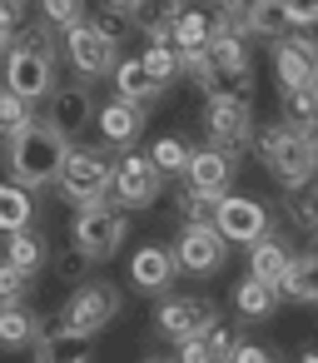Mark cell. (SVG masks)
<instances>
[{"label":"cell","instance_id":"36","mask_svg":"<svg viewBox=\"0 0 318 363\" xmlns=\"http://www.w3.org/2000/svg\"><path fill=\"white\" fill-rule=\"evenodd\" d=\"M174 209H179V219L184 224H214V199L209 194H199V189H179V199H174Z\"/></svg>","mask_w":318,"mask_h":363},{"label":"cell","instance_id":"44","mask_svg":"<svg viewBox=\"0 0 318 363\" xmlns=\"http://www.w3.org/2000/svg\"><path fill=\"white\" fill-rule=\"evenodd\" d=\"M229 363H278V353H273V348H263V343H239Z\"/></svg>","mask_w":318,"mask_h":363},{"label":"cell","instance_id":"33","mask_svg":"<svg viewBox=\"0 0 318 363\" xmlns=\"http://www.w3.org/2000/svg\"><path fill=\"white\" fill-rule=\"evenodd\" d=\"M278 120H288L293 130L313 125V120H318V90H313V85H303V90H283V115H278Z\"/></svg>","mask_w":318,"mask_h":363},{"label":"cell","instance_id":"50","mask_svg":"<svg viewBox=\"0 0 318 363\" xmlns=\"http://www.w3.org/2000/svg\"><path fill=\"white\" fill-rule=\"evenodd\" d=\"M6 55H11V50H6ZM6 55H0V80H6Z\"/></svg>","mask_w":318,"mask_h":363},{"label":"cell","instance_id":"1","mask_svg":"<svg viewBox=\"0 0 318 363\" xmlns=\"http://www.w3.org/2000/svg\"><path fill=\"white\" fill-rule=\"evenodd\" d=\"M65 155H70V140H65L55 125L35 120L30 130H21V135L11 140V179L25 184V189H45V184L60 179Z\"/></svg>","mask_w":318,"mask_h":363},{"label":"cell","instance_id":"42","mask_svg":"<svg viewBox=\"0 0 318 363\" xmlns=\"http://www.w3.org/2000/svg\"><path fill=\"white\" fill-rule=\"evenodd\" d=\"M288 26H318V0H283Z\"/></svg>","mask_w":318,"mask_h":363},{"label":"cell","instance_id":"5","mask_svg":"<svg viewBox=\"0 0 318 363\" xmlns=\"http://www.w3.org/2000/svg\"><path fill=\"white\" fill-rule=\"evenodd\" d=\"M120 313V289L110 284V279H85V284H75V294H70V303H65V328H75V333H100L110 318Z\"/></svg>","mask_w":318,"mask_h":363},{"label":"cell","instance_id":"2","mask_svg":"<svg viewBox=\"0 0 318 363\" xmlns=\"http://www.w3.org/2000/svg\"><path fill=\"white\" fill-rule=\"evenodd\" d=\"M254 150H259V160L268 164V174H273L283 189H298V184H308V179L318 174V155H313V145H308L303 130H293L288 120L263 125V135L254 140Z\"/></svg>","mask_w":318,"mask_h":363},{"label":"cell","instance_id":"14","mask_svg":"<svg viewBox=\"0 0 318 363\" xmlns=\"http://www.w3.org/2000/svg\"><path fill=\"white\" fill-rule=\"evenodd\" d=\"M209 60H214L219 80H229L224 90H234V95H249V90H254L249 45H244V35H239V30H214V35H209Z\"/></svg>","mask_w":318,"mask_h":363},{"label":"cell","instance_id":"8","mask_svg":"<svg viewBox=\"0 0 318 363\" xmlns=\"http://www.w3.org/2000/svg\"><path fill=\"white\" fill-rule=\"evenodd\" d=\"M6 90H16L21 100H50L55 90H60V80H55V60H45V55H35V50H25V45H11V55H6Z\"/></svg>","mask_w":318,"mask_h":363},{"label":"cell","instance_id":"31","mask_svg":"<svg viewBox=\"0 0 318 363\" xmlns=\"http://www.w3.org/2000/svg\"><path fill=\"white\" fill-rule=\"evenodd\" d=\"M288 219H293V229L318 234V179H308V184H298V189H288Z\"/></svg>","mask_w":318,"mask_h":363},{"label":"cell","instance_id":"10","mask_svg":"<svg viewBox=\"0 0 318 363\" xmlns=\"http://www.w3.org/2000/svg\"><path fill=\"white\" fill-rule=\"evenodd\" d=\"M214 224H219V234L229 244H254V239H263L273 229L268 209L259 199H249V194H219L214 199Z\"/></svg>","mask_w":318,"mask_h":363},{"label":"cell","instance_id":"16","mask_svg":"<svg viewBox=\"0 0 318 363\" xmlns=\"http://www.w3.org/2000/svg\"><path fill=\"white\" fill-rule=\"evenodd\" d=\"M229 179H234V155H224V150H214V145L189 155V169H184V184H189V189L219 199V194H229Z\"/></svg>","mask_w":318,"mask_h":363},{"label":"cell","instance_id":"17","mask_svg":"<svg viewBox=\"0 0 318 363\" xmlns=\"http://www.w3.org/2000/svg\"><path fill=\"white\" fill-rule=\"evenodd\" d=\"M50 328H40L35 338V363H90V338L65 328V318H45Z\"/></svg>","mask_w":318,"mask_h":363},{"label":"cell","instance_id":"52","mask_svg":"<svg viewBox=\"0 0 318 363\" xmlns=\"http://www.w3.org/2000/svg\"><path fill=\"white\" fill-rule=\"evenodd\" d=\"M144 363H164V358H144Z\"/></svg>","mask_w":318,"mask_h":363},{"label":"cell","instance_id":"9","mask_svg":"<svg viewBox=\"0 0 318 363\" xmlns=\"http://www.w3.org/2000/svg\"><path fill=\"white\" fill-rule=\"evenodd\" d=\"M159 184H164V174H159V164H154L149 155H125V160H115V179H110L115 204L144 209V204L159 199Z\"/></svg>","mask_w":318,"mask_h":363},{"label":"cell","instance_id":"20","mask_svg":"<svg viewBox=\"0 0 318 363\" xmlns=\"http://www.w3.org/2000/svg\"><path fill=\"white\" fill-rule=\"evenodd\" d=\"M288 264H293V249L283 244V234H278V229H268L263 239H254V244H249V274H254V279L278 284V279L288 274Z\"/></svg>","mask_w":318,"mask_h":363},{"label":"cell","instance_id":"29","mask_svg":"<svg viewBox=\"0 0 318 363\" xmlns=\"http://www.w3.org/2000/svg\"><path fill=\"white\" fill-rule=\"evenodd\" d=\"M209 35H214V26H209V11H179V21H174V30H169V40L179 45V50H204L209 45Z\"/></svg>","mask_w":318,"mask_h":363},{"label":"cell","instance_id":"30","mask_svg":"<svg viewBox=\"0 0 318 363\" xmlns=\"http://www.w3.org/2000/svg\"><path fill=\"white\" fill-rule=\"evenodd\" d=\"M244 30L249 35H263V40H278L288 30V11H283V0H259V6L244 16Z\"/></svg>","mask_w":318,"mask_h":363},{"label":"cell","instance_id":"43","mask_svg":"<svg viewBox=\"0 0 318 363\" xmlns=\"http://www.w3.org/2000/svg\"><path fill=\"white\" fill-rule=\"evenodd\" d=\"M174 363H214V353H209L204 333H199V338H184V343H179V358H174Z\"/></svg>","mask_w":318,"mask_h":363},{"label":"cell","instance_id":"47","mask_svg":"<svg viewBox=\"0 0 318 363\" xmlns=\"http://www.w3.org/2000/svg\"><path fill=\"white\" fill-rule=\"evenodd\" d=\"M303 140H308V145H313V155H318V120H313V125H303Z\"/></svg>","mask_w":318,"mask_h":363},{"label":"cell","instance_id":"21","mask_svg":"<svg viewBox=\"0 0 318 363\" xmlns=\"http://www.w3.org/2000/svg\"><path fill=\"white\" fill-rule=\"evenodd\" d=\"M110 75H115V95H120V100H135V105H144V110L164 95V85L144 70V60H115Z\"/></svg>","mask_w":318,"mask_h":363},{"label":"cell","instance_id":"48","mask_svg":"<svg viewBox=\"0 0 318 363\" xmlns=\"http://www.w3.org/2000/svg\"><path fill=\"white\" fill-rule=\"evenodd\" d=\"M229 6H234V11H239V16H249V11H254V6H259V0H229Z\"/></svg>","mask_w":318,"mask_h":363},{"label":"cell","instance_id":"19","mask_svg":"<svg viewBox=\"0 0 318 363\" xmlns=\"http://www.w3.org/2000/svg\"><path fill=\"white\" fill-rule=\"evenodd\" d=\"M95 120H100V135H105V145H135L140 135H144V105H135V100H110V105H100L95 110Z\"/></svg>","mask_w":318,"mask_h":363},{"label":"cell","instance_id":"18","mask_svg":"<svg viewBox=\"0 0 318 363\" xmlns=\"http://www.w3.org/2000/svg\"><path fill=\"white\" fill-rule=\"evenodd\" d=\"M45 105H50V120H45V125H55L65 140H70V135H80V130H85V120L95 115V95H90V85H60Z\"/></svg>","mask_w":318,"mask_h":363},{"label":"cell","instance_id":"22","mask_svg":"<svg viewBox=\"0 0 318 363\" xmlns=\"http://www.w3.org/2000/svg\"><path fill=\"white\" fill-rule=\"evenodd\" d=\"M278 298H283L278 284H263V279H254V274L234 284V308H239L244 318H254V323L273 318V313H278Z\"/></svg>","mask_w":318,"mask_h":363},{"label":"cell","instance_id":"6","mask_svg":"<svg viewBox=\"0 0 318 363\" xmlns=\"http://www.w3.org/2000/svg\"><path fill=\"white\" fill-rule=\"evenodd\" d=\"M125 229H130L125 209H120V204H100V209H80V214H75L70 239H75L90 259H110V254L125 244Z\"/></svg>","mask_w":318,"mask_h":363},{"label":"cell","instance_id":"54","mask_svg":"<svg viewBox=\"0 0 318 363\" xmlns=\"http://www.w3.org/2000/svg\"><path fill=\"white\" fill-rule=\"evenodd\" d=\"M313 254H318V249H313Z\"/></svg>","mask_w":318,"mask_h":363},{"label":"cell","instance_id":"35","mask_svg":"<svg viewBox=\"0 0 318 363\" xmlns=\"http://www.w3.org/2000/svg\"><path fill=\"white\" fill-rule=\"evenodd\" d=\"M90 26H95L110 45H125V35L135 30V26H130V11H115V6H100V11L90 16Z\"/></svg>","mask_w":318,"mask_h":363},{"label":"cell","instance_id":"23","mask_svg":"<svg viewBox=\"0 0 318 363\" xmlns=\"http://www.w3.org/2000/svg\"><path fill=\"white\" fill-rule=\"evenodd\" d=\"M179 0H135L130 6V26L135 30H144L149 40H169V30H174V21H179Z\"/></svg>","mask_w":318,"mask_h":363},{"label":"cell","instance_id":"7","mask_svg":"<svg viewBox=\"0 0 318 363\" xmlns=\"http://www.w3.org/2000/svg\"><path fill=\"white\" fill-rule=\"evenodd\" d=\"M174 259L184 274H219L224 259H229V239L219 234V224H184L179 239H174Z\"/></svg>","mask_w":318,"mask_h":363},{"label":"cell","instance_id":"27","mask_svg":"<svg viewBox=\"0 0 318 363\" xmlns=\"http://www.w3.org/2000/svg\"><path fill=\"white\" fill-rule=\"evenodd\" d=\"M35 219V204H30V189L25 184H0V234H16V229H30Z\"/></svg>","mask_w":318,"mask_h":363},{"label":"cell","instance_id":"49","mask_svg":"<svg viewBox=\"0 0 318 363\" xmlns=\"http://www.w3.org/2000/svg\"><path fill=\"white\" fill-rule=\"evenodd\" d=\"M105 6H115V11H130V6H135V0H105Z\"/></svg>","mask_w":318,"mask_h":363},{"label":"cell","instance_id":"13","mask_svg":"<svg viewBox=\"0 0 318 363\" xmlns=\"http://www.w3.org/2000/svg\"><path fill=\"white\" fill-rule=\"evenodd\" d=\"M273 75L283 90H303L318 80V40L313 35H278L273 40Z\"/></svg>","mask_w":318,"mask_h":363},{"label":"cell","instance_id":"12","mask_svg":"<svg viewBox=\"0 0 318 363\" xmlns=\"http://www.w3.org/2000/svg\"><path fill=\"white\" fill-rule=\"evenodd\" d=\"M60 45H65V60L80 70V80H100V75H110V70H115V50H120V45H110L90 21L70 26Z\"/></svg>","mask_w":318,"mask_h":363},{"label":"cell","instance_id":"32","mask_svg":"<svg viewBox=\"0 0 318 363\" xmlns=\"http://www.w3.org/2000/svg\"><path fill=\"white\" fill-rule=\"evenodd\" d=\"M30 125H35L30 100H21L16 90H0V130H6V140H16V135L30 130Z\"/></svg>","mask_w":318,"mask_h":363},{"label":"cell","instance_id":"41","mask_svg":"<svg viewBox=\"0 0 318 363\" xmlns=\"http://www.w3.org/2000/svg\"><path fill=\"white\" fill-rule=\"evenodd\" d=\"M30 294V274H21L16 264H0V303H21Z\"/></svg>","mask_w":318,"mask_h":363},{"label":"cell","instance_id":"34","mask_svg":"<svg viewBox=\"0 0 318 363\" xmlns=\"http://www.w3.org/2000/svg\"><path fill=\"white\" fill-rule=\"evenodd\" d=\"M189 155H194V150H189L184 140H174V135H164V140L149 145V160L159 164V174H184V169H189Z\"/></svg>","mask_w":318,"mask_h":363},{"label":"cell","instance_id":"4","mask_svg":"<svg viewBox=\"0 0 318 363\" xmlns=\"http://www.w3.org/2000/svg\"><path fill=\"white\" fill-rule=\"evenodd\" d=\"M204 130H209V145H214V150L244 155V150L254 145V110H249V95L209 90V95H204Z\"/></svg>","mask_w":318,"mask_h":363},{"label":"cell","instance_id":"45","mask_svg":"<svg viewBox=\"0 0 318 363\" xmlns=\"http://www.w3.org/2000/svg\"><path fill=\"white\" fill-rule=\"evenodd\" d=\"M25 11H30L25 0H0V21H6V26H16V30L25 26Z\"/></svg>","mask_w":318,"mask_h":363},{"label":"cell","instance_id":"25","mask_svg":"<svg viewBox=\"0 0 318 363\" xmlns=\"http://www.w3.org/2000/svg\"><path fill=\"white\" fill-rule=\"evenodd\" d=\"M40 328H45V318H35L25 303H0V343H6V348H25V343H35Z\"/></svg>","mask_w":318,"mask_h":363},{"label":"cell","instance_id":"26","mask_svg":"<svg viewBox=\"0 0 318 363\" xmlns=\"http://www.w3.org/2000/svg\"><path fill=\"white\" fill-rule=\"evenodd\" d=\"M45 259H50V254H45V239H40V234H30V229L6 234V264H16L21 274L35 279V274L45 269Z\"/></svg>","mask_w":318,"mask_h":363},{"label":"cell","instance_id":"46","mask_svg":"<svg viewBox=\"0 0 318 363\" xmlns=\"http://www.w3.org/2000/svg\"><path fill=\"white\" fill-rule=\"evenodd\" d=\"M16 45V26H6V21H0V55H6Z\"/></svg>","mask_w":318,"mask_h":363},{"label":"cell","instance_id":"15","mask_svg":"<svg viewBox=\"0 0 318 363\" xmlns=\"http://www.w3.org/2000/svg\"><path fill=\"white\" fill-rule=\"evenodd\" d=\"M174 274H179L174 244H169V249H164V244H144V249H135V259H130V284H135L140 294H164V289L174 284Z\"/></svg>","mask_w":318,"mask_h":363},{"label":"cell","instance_id":"51","mask_svg":"<svg viewBox=\"0 0 318 363\" xmlns=\"http://www.w3.org/2000/svg\"><path fill=\"white\" fill-rule=\"evenodd\" d=\"M303 363H318V353H303Z\"/></svg>","mask_w":318,"mask_h":363},{"label":"cell","instance_id":"40","mask_svg":"<svg viewBox=\"0 0 318 363\" xmlns=\"http://www.w3.org/2000/svg\"><path fill=\"white\" fill-rule=\"evenodd\" d=\"M204 343H209V353H214V363H229V358H234V348H239V338H234V328H229L224 318L204 328Z\"/></svg>","mask_w":318,"mask_h":363},{"label":"cell","instance_id":"11","mask_svg":"<svg viewBox=\"0 0 318 363\" xmlns=\"http://www.w3.org/2000/svg\"><path fill=\"white\" fill-rule=\"evenodd\" d=\"M209 323H219V308L209 298H164L154 308V333L169 338V343H184V338H199Z\"/></svg>","mask_w":318,"mask_h":363},{"label":"cell","instance_id":"24","mask_svg":"<svg viewBox=\"0 0 318 363\" xmlns=\"http://www.w3.org/2000/svg\"><path fill=\"white\" fill-rule=\"evenodd\" d=\"M278 294L288 303H318V254H293L288 274L278 279Z\"/></svg>","mask_w":318,"mask_h":363},{"label":"cell","instance_id":"53","mask_svg":"<svg viewBox=\"0 0 318 363\" xmlns=\"http://www.w3.org/2000/svg\"><path fill=\"white\" fill-rule=\"evenodd\" d=\"M313 90H318V80H313Z\"/></svg>","mask_w":318,"mask_h":363},{"label":"cell","instance_id":"38","mask_svg":"<svg viewBox=\"0 0 318 363\" xmlns=\"http://www.w3.org/2000/svg\"><path fill=\"white\" fill-rule=\"evenodd\" d=\"M16 45H25V50H35V55H45V60H60V55H65V45L50 35V26H45V21H40V26H25Z\"/></svg>","mask_w":318,"mask_h":363},{"label":"cell","instance_id":"39","mask_svg":"<svg viewBox=\"0 0 318 363\" xmlns=\"http://www.w3.org/2000/svg\"><path fill=\"white\" fill-rule=\"evenodd\" d=\"M90 264H95V259H90L80 244H70L65 254H55V274H60L65 284H85V269H90Z\"/></svg>","mask_w":318,"mask_h":363},{"label":"cell","instance_id":"3","mask_svg":"<svg viewBox=\"0 0 318 363\" xmlns=\"http://www.w3.org/2000/svg\"><path fill=\"white\" fill-rule=\"evenodd\" d=\"M110 179H115V160L100 145H70L65 164H60V194L80 209H100L110 204Z\"/></svg>","mask_w":318,"mask_h":363},{"label":"cell","instance_id":"37","mask_svg":"<svg viewBox=\"0 0 318 363\" xmlns=\"http://www.w3.org/2000/svg\"><path fill=\"white\" fill-rule=\"evenodd\" d=\"M40 16H45V26L70 30V26L85 21V0H40Z\"/></svg>","mask_w":318,"mask_h":363},{"label":"cell","instance_id":"28","mask_svg":"<svg viewBox=\"0 0 318 363\" xmlns=\"http://www.w3.org/2000/svg\"><path fill=\"white\" fill-rule=\"evenodd\" d=\"M140 60H144V70H149V75H154L164 90H169V85L184 75V50H179L174 40H149V50H144Z\"/></svg>","mask_w":318,"mask_h":363}]
</instances>
